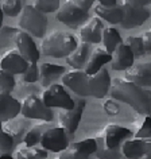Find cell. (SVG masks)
Listing matches in <instances>:
<instances>
[{
  "mask_svg": "<svg viewBox=\"0 0 151 159\" xmlns=\"http://www.w3.org/2000/svg\"><path fill=\"white\" fill-rule=\"evenodd\" d=\"M111 96L115 100L128 104L139 113L146 116L151 115V90L140 88L124 77L113 80L111 86Z\"/></svg>",
  "mask_w": 151,
  "mask_h": 159,
  "instance_id": "obj_1",
  "label": "cell"
},
{
  "mask_svg": "<svg viewBox=\"0 0 151 159\" xmlns=\"http://www.w3.org/2000/svg\"><path fill=\"white\" fill-rule=\"evenodd\" d=\"M78 43L73 35L63 31H53L43 37L41 43V53L45 57L66 58L77 49Z\"/></svg>",
  "mask_w": 151,
  "mask_h": 159,
  "instance_id": "obj_2",
  "label": "cell"
},
{
  "mask_svg": "<svg viewBox=\"0 0 151 159\" xmlns=\"http://www.w3.org/2000/svg\"><path fill=\"white\" fill-rule=\"evenodd\" d=\"M150 3V0H119L117 4L123 11L120 26L126 30L142 26L150 18V11L146 8Z\"/></svg>",
  "mask_w": 151,
  "mask_h": 159,
  "instance_id": "obj_3",
  "label": "cell"
},
{
  "mask_svg": "<svg viewBox=\"0 0 151 159\" xmlns=\"http://www.w3.org/2000/svg\"><path fill=\"white\" fill-rule=\"evenodd\" d=\"M18 26L31 37L43 38L47 30V18L45 14L39 12L33 4H27L22 8Z\"/></svg>",
  "mask_w": 151,
  "mask_h": 159,
  "instance_id": "obj_4",
  "label": "cell"
},
{
  "mask_svg": "<svg viewBox=\"0 0 151 159\" xmlns=\"http://www.w3.org/2000/svg\"><path fill=\"white\" fill-rule=\"evenodd\" d=\"M21 105V112L26 119H35L45 123H50L53 120L51 109L47 108L42 98L38 97L37 94H27Z\"/></svg>",
  "mask_w": 151,
  "mask_h": 159,
  "instance_id": "obj_5",
  "label": "cell"
},
{
  "mask_svg": "<svg viewBox=\"0 0 151 159\" xmlns=\"http://www.w3.org/2000/svg\"><path fill=\"white\" fill-rule=\"evenodd\" d=\"M41 98L47 108H62L65 111H70L76 105V101L70 97L66 89L59 84H53L49 88H46Z\"/></svg>",
  "mask_w": 151,
  "mask_h": 159,
  "instance_id": "obj_6",
  "label": "cell"
},
{
  "mask_svg": "<svg viewBox=\"0 0 151 159\" xmlns=\"http://www.w3.org/2000/svg\"><path fill=\"white\" fill-rule=\"evenodd\" d=\"M88 11L80 8L76 4L74 0H67L59 7L57 19L70 29H77L88 20Z\"/></svg>",
  "mask_w": 151,
  "mask_h": 159,
  "instance_id": "obj_7",
  "label": "cell"
},
{
  "mask_svg": "<svg viewBox=\"0 0 151 159\" xmlns=\"http://www.w3.org/2000/svg\"><path fill=\"white\" fill-rule=\"evenodd\" d=\"M107 148H120L124 140L132 136V132L126 127L117 124H108L97 135Z\"/></svg>",
  "mask_w": 151,
  "mask_h": 159,
  "instance_id": "obj_8",
  "label": "cell"
},
{
  "mask_svg": "<svg viewBox=\"0 0 151 159\" xmlns=\"http://www.w3.org/2000/svg\"><path fill=\"white\" fill-rule=\"evenodd\" d=\"M42 148L46 151H53V152H61L69 147V140H67L66 131L61 127H54L49 128L43 132L41 138Z\"/></svg>",
  "mask_w": 151,
  "mask_h": 159,
  "instance_id": "obj_9",
  "label": "cell"
},
{
  "mask_svg": "<svg viewBox=\"0 0 151 159\" xmlns=\"http://www.w3.org/2000/svg\"><path fill=\"white\" fill-rule=\"evenodd\" d=\"M29 66V62L21 55L16 49H11L6 51L0 57V70L8 74H23Z\"/></svg>",
  "mask_w": 151,
  "mask_h": 159,
  "instance_id": "obj_10",
  "label": "cell"
},
{
  "mask_svg": "<svg viewBox=\"0 0 151 159\" xmlns=\"http://www.w3.org/2000/svg\"><path fill=\"white\" fill-rule=\"evenodd\" d=\"M15 43H16V50L29 63H37L39 61L41 53L31 35L25 31H19L15 35Z\"/></svg>",
  "mask_w": 151,
  "mask_h": 159,
  "instance_id": "obj_11",
  "label": "cell"
},
{
  "mask_svg": "<svg viewBox=\"0 0 151 159\" xmlns=\"http://www.w3.org/2000/svg\"><path fill=\"white\" fill-rule=\"evenodd\" d=\"M88 78L89 75L85 73V70H70L62 77V82L76 94L81 97H88Z\"/></svg>",
  "mask_w": 151,
  "mask_h": 159,
  "instance_id": "obj_12",
  "label": "cell"
},
{
  "mask_svg": "<svg viewBox=\"0 0 151 159\" xmlns=\"http://www.w3.org/2000/svg\"><path fill=\"white\" fill-rule=\"evenodd\" d=\"M109 89H111V75H109V71L105 67H103L96 74L89 75L88 78L89 96L96 97V98H103L105 97V94L108 93Z\"/></svg>",
  "mask_w": 151,
  "mask_h": 159,
  "instance_id": "obj_13",
  "label": "cell"
},
{
  "mask_svg": "<svg viewBox=\"0 0 151 159\" xmlns=\"http://www.w3.org/2000/svg\"><path fill=\"white\" fill-rule=\"evenodd\" d=\"M85 108V100H78L76 102L74 108L70 111H63V112L59 113V127L63 128L65 131H67L69 134H74L76 129H77L78 124H80L82 112H84Z\"/></svg>",
  "mask_w": 151,
  "mask_h": 159,
  "instance_id": "obj_14",
  "label": "cell"
},
{
  "mask_svg": "<svg viewBox=\"0 0 151 159\" xmlns=\"http://www.w3.org/2000/svg\"><path fill=\"white\" fill-rule=\"evenodd\" d=\"M126 80L140 88H151V62H139L126 71Z\"/></svg>",
  "mask_w": 151,
  "mask_h": 159,
  "instance_id": "obj_15",
  "label": "cell"
},
{
  "mask_svg": "<svg viewBox=\"0 0 151 159\" xmlns=\"http://www.w3.org/2000/svg\"><path fill=\"white\" fill-rule=\"evenodd\" d=\"M103 20L98 16L88 19L80 29V38L82 43H98L103 35Z\"/></svg>",
  "mask_w": 151,
  "mask_h": 159,
  "instance_id": "obj_16",
  "label": "cell"
},
{
  "mask_svg": "<svg viewBox=\"0 0 151 159\" xmlns=\"http://www.w3.org/2000/svg\"><path fill=\"white\" fill-rule=\"evenodd\" d=\"M134 54L132 51L130 50V47L121 43L119 45L115 51L112 53V61H111V65H112L113 70H128L134 66Z\"/></svg>",
  "mask_w": 151,
  "mask_h": 159,
  "instance_id": "obj_17",
  "label": "cell"
},
{
  "mask_svg": "<svg viewBox=\"0 0 151 159\" xmlns=\"http://www.w3.org/2000/svg\"><path fill=\"white\" fill-rule=\"evenodd\" d=\"M21 102L11 93L0 94V121H10L21 113Z\"/></svg>",
  "mask_w": 151,
  "mask_h": 159,
  "instance_id": "obj_18",
  "label": "cell"
},
{
  "mask_svg": "<svg viewBox=\"0 0 151 159\" xmlns=\"http://www.w3.org/2000/svg\"><path fill=\"white\" fill-rule=\"evenodd\" d=\"M112 61V54H109L104 47H96L92 54L89 55V61L86 63L85 73L88 75L96 74L97 71H100L104 67L105 63Z\"/></svg>",
  "mask_w": 151,
  "mask_h": 159,
  "instance_id": "obj_19",
  "label": "cell"
},
{
  "mask_svg": "<svg viewBox=\"0 0 151 159\" xmlns=\"http://www.w3.org/2000/svg\"><path fill=\"white\" fill-rule=\"evenodd\" d=\"M62 74H65V67L61 65L50 62H43L39 65V81L43 88H49L51 82Z\"/></svg>",
  "mask_w": 151,
  "mask_h": 159,
  "instance_id": "obj_20",
  "label": "cell"
},
{
  "mask_svg": "<svg viewBox=\"0 0 151 159\" xmlns=\"http://www.w3.org/2000/svg\"><path fill=\"white\" fill-rule=\"evenodd\" d=\"M89 61V45L80 43L69 57H66V63L73 67V70H84Z\"/></svg>",
  "mask_w": 151,
  "mask_h": 159,
  "instance_id": "obj_21",
  "label": "cell"
},
{
  "mask_svg": "<svg viewBox=\"0 0 151 159\" xmlns=\"http://www.w3.org/2000/svg\"><path fill=\"white\" fill-rule=\"evenodd\" d=\"M121 155L126 159H143L144 157V139H127L123 143Z\"/></svg>",
  "mask_w": 151,
  "mask_h": 159,
  "instance_id": "obj_22",
  "label": "cell"
},
{
  "mask_svg": "<svg viewBox=\"0 0 151 159\" xmlns=\"http://www.w3.org/2000/svg\"><path fill=\"white\" fill-rule=\"evenodd\" d=\"M94 12H96V16H98L100 19H104L108 23H112V25H120L121 23L123 11L117 3L116 6H112V7H103L100 4H97L94 7Z\"/></svg>",
  "mask_w": 151,
  "mask_h": 159,
  "instance_id": "obj_23",
  "label": "cell"
},
{
  "mask_svg": "<svg viewBox=\"0 0 151 159\" xmlns=\"http://www.w3.org/2000/svg\"><path fill=\"white\" fill-rule=\"evenodd\" d=\"M101 41L104 43V49L108 51L109 54H112L115 51V49L123 43L119 31L116 29H113V27H107V29L103 30Z\"/></svg>",
  "mask_w": 151,
  "mask_h": 159,
  "instance_id": "obj_24",
  "label": "cell"
},
{
  "mask_svg": "<svg viewBox=\"0 0 151 159\" xmlns=\"http://www.w3.org/2000/svg\"><path fill=\"white\" fill-rule=\"evenodd\" d=\"M46 129H49V128L46 127L45 121L38 123V124L33 125L29 131H27L25 138H23V143H25V146L26 147H35L37 143H41V138H42V135H43V132H45Z\"/></svg>",
  "mask_w": 151,
  "mask_h": 159,
  "instance_id": "obj_25",
  "label": "cell"
},
{
  "mask_svg": "<svg viewBox=\"0 0 151 159\" xmlns=\"http://www.w3.org/2000/svg\"><path fill=\"white\" fill-rule=\"evenodd\" d=\"M47 151L38 147H26L21 146L16 150V159H46Z\"/></svg>",
  "mask_w": 151,
  "mask_h": 159,
  "instance_id": "obj_26",
  "label": "cell"
},
{
  "mask_svg": "<svg viewBox=\"0 0 151 159\" xmlns=\"http://www.w3.org/2000/svg\"><path fill=\"white\" fill-rule=\"evenodd\" d=\"M94 140L97 143V150H96V157L98 159H121V150L120 148H107L100 140V138L96 136Z\"/></svg>",
  "mask_w": 151,
  "mask_h": 159,
  "instance_id": "obj_27",
  "label": "cell"
},
{
  "mask_svg": "<svg viewBox=\"0 0 151 159\" xmlns=\"http://www.w3.org/2000/svg\"><path fill=\"white\" fill-rule=\"evenodd\" d=\"M69 148L76 150V151H78V152H82V154H86V155H90V154H96L97 143L93 138H88V139H84V140H81V142L70 143Z\"/></svg>",
  "mask_w": 151,
  "mask_h": 159,
  "instance_id": "obj_28",
  "label": "cell"
},
{
  "mask_svg": "<svg viewBox=\"0 0 151 159\" xmlns=\"http://www.w3.org/2000/svg\"><path fill=\"white\" fill-rule=\"evenodd\" d=\"M0 8L3 14L8 16H18L22 12V2L19 0H3L0 2Z\"/></svg>",
  "mask_w": 151,
  "mask_h": 159,
  "instance_id": "obj_29",
  "label": "cell"
},
{
  "mask_svg": "<svg viewBox=\"0 0 151 159\" xmlns=\"http://www.w3.org/2000/svg\"><path fill=\"white\" fill-rule=\"evenodd\" d=\"M25 131H26V123L25 121H12L10 120L8 123H7L6 125V132L10 134L11 136L15 139H18V140H22V138L25 136Z\"/></svg>",
  "mask_w": 151,
  "mask_h": 159,
  "instance_id": "obj_30",
  "label": "cell"
},
{
  "mask_svg": "<svg viewBox=\"0 0 151 159\" xmlns=\"http://www.w3.org/2000/svg\"><path fill=\"white\" fill-rule=\"evenodd\" d=\"M39 12L42 14H49V12H54V11L59 10L61 3L58 0H37L33 4Z\"/></svg>",
  "mask_w": 151,
  "mask_h": 159,
  "instance_id": "obj_31",
  "label": "cell"
},
{
  "mask_svg": "<svg viewBox=\"0 0 151 159\" xmlns=\"http://www.w3.org/2000/svg\"><path fill=\"white\" fill-rule=\"evenodd\" d=\"M124 45H127L130 47V50L132 51L134 57H142V55L146 54L140 37H128L124 41Z\"/></svg>",
  "mask_w": 151,
  "mask_h": 159,
  "instance_id": "obj_32",
  "label": "cell"
},
{
  "mask_svg": "<svg viewBox=\"0 0 151 159\" xmlns=\"http://www.w3.org/2000/svg\"><path fill=\"white\" fill-rule=\"evenodd\" d=\"M15 88V78L12 74L0 70V94L2 93H11Z\"/></svg>",
  "mask_w": 151,
  "mask_h": 159,
  "instance_id": "obj_33",
  "label": "cell"
},
{
  "mask_svg": "<svg viewBox=\"0 0 151 159\" xmlns=\"http://www.w3.org/2000/svg\"><path fill=\"white\" fill-rule=\"evenodd\" d=\"M14 148V138L6 131L0 129V155H8Z\"/></svg>",
  "mask_w": 151,
  "mask_h": 159,
  "instance_id": "obj_34",
  "label": "cell"
},
{
  "mask_svg": "<svg viewBox=\"0 0 151 159\" xmlns=\"http://www.w3.org/2000/svg\"><path fill=\"white\" fill-rule=\"evenodd\" d=\"M22 80L25 82H35L39 80V67L37 66V63H29L26 71L22 74Z\"/></svg>",
  "mask_w": 151,
  "mask_h": 159,
  "instance_id": "obj_35",
  "label": "cell"
},
{
  "mask_svg": "<svg viewBox=\"0 0 151 159\" xmlns=\"http://www.w3.org/2000/svg\"><path fill=\"white\" fill-rule=\"evenodd\" d=\"M150 138H151V116H146L140 128L135 134V139H150Z\"/></svg>",
  "mask_w": 151,
  "mask_h": 159,
  "instance_id": "obj_36",
  "label": "cell"
},
{
  "mask_svg": "<svg viewBox=\"0 0 151 159\" xmlns=\"http://www.w3.org/2000/svg\"><path fill=\"white\" fill-rule=\"evenodd\" d=\"M59 159H89V155L78 152V151L71 150V148L67 147L63 152H61V155H59Z\"/></svg>",
  "mask_w": 151,
  "mask_h": 159,
  "instance_id": "obj_37",
  "label": "cell"
},
{
  "mask_svg": "<svg viewBox=\"0 0 151 159\" xmlns=\"http://www.w3.org/2000/svg\"><path fill=\"white\" fill-rule=\"evenodd\" d=\"M142 42H143V47H144V53L146 54H151V30L144 31L142 35Z\"/></svg>",
  "mask_w": 151,
  "mask_h": 159,
  "instance_id": "obj_38",
  "label": "cell"
},
{
  "mask_svg": "<svg viewBox=\"0 0 151 159\" xmlns=\"http://www.w3.org/2000/svg\"><path fill=\"white\" fill-rule=\"evenodd\" d=\"M104 109H105V112L107 113H109V115H116L119 112V107L115 104L113 101H105V104H104Z\"/></svg>",
  "mask_w": 151,
  "mask_h": 159,
  "instance_id": "obj_39",
  "label": "cell"
},
{
  "mask_svg": "<svg viewBox=\"0 0 151 159\" xmlns=\"http://www.w3.org/2000/svg\"><path fill=\"white\" fill-rule=\"evenodd\" d=\"M76 4L80 7V8L89 12V8L93 6V0H76Z\"/></svg>",
  "mask_w": 151,
  "mask_h": 159,
  "instance_id": "obj_40",
  "label": "cell"
},
{
  "mask_svg": "<svg viewBox=\"0 0 151 159\" xmlns=\"http://www.w3.org/2000/svg\"><path fill=\"white\" fill-rule=\"evenodd\" d=\"M143 159H151V138L144 139V157Z\"/></svg>",
  "mask_w": 151,
  "mask_h": 159,
  "instance_id": "obj_41",
  "label": "cell"
},
{
  "mask_svg": "<svg viewBox=\"0 0 151 159\" xmlns=\"http://www.w3.org/2000/svg\"><path fill=\"white\" fill-rule=\"evenodd\" d=\"M117 0H100L98 4L103 6V7H112V6H116Z\"/></svg>",
  "mask_w": 151,
  "mask_h": 159,
  "instance_id": "obj_42",
  "label": "cell"
},
{
  "mask_svg": "<svg viewBox=\"0 0 151 159\" xmlns=\"http://www.w3.org/2000/svg\"><path fill=\"white\" fill-rule=\"evenodd\" d=\"M0 159H14V158L11 154H8V155H0Z\"/></svg>",
  "mask_w": 151,
  "mask_h": 159,
  "instance_id": "obj_43",
  "label": "cell"
},
{
  "mask_svg": "<svg viewBox=\"0 0 151 159\" xmlns=\"http://www.w3.org/2000/svg\"><path fill=\"white\" fill-rule=\"evenodd\" d=\"M3 11H2V8H0V27H2V23H3Z\"/></svg>",
  "mask_w": 151,
  "mask_h": 159,
  "instance_id": "obj_44",
  "label": "cell"
},
{
  "mask_svg": "<svg viewBox=\"0 0 151 159\" xmlns=\"http://www.w3.org/2000/svg\"><path fill=\"white\" fill-rule=\"evenodd\" d=\"M0 129H2V121H0Z\"/></svg>",
  "mask_w": 151,
  "mask_h": 159,
  "instance_id": "obj_45",
  "label": "cell"
}]
</instances>
